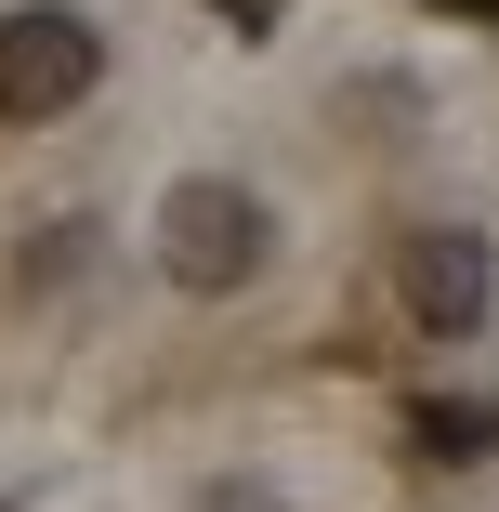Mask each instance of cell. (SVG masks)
<instances>
[{
	"instance_id": "1",
	"label": "cell",
	"mask_w": 499,
	"mask_h": 512,
	"mask_svg": "<svg viewBox=\"0 0 499 512\" xmlns=\"http://www.w3.org/2000/svg\"><path fill=\"white\" fill-rule=\"evenodd\" d=\"M263 250H276V224H263V197H250V184L197 171V184H171V197H158V263H171V289L224 302V289H250V276H263Z\"/></svg>"
},
{
	"instance_id": "2",
	"label": "cell",
	"mask_w": 499,
	"mask_h": 512,
	"mask_svg": "<svg viewBox=\"0 0 499 512\" xmlns=\"http://www.w3.org/2000/svg\"><path fill=\"white\" fill-rule=\"evenodd\" d=\"M92 66H106V40H92L66 0H40V14H0V119H66L79 92H92Z\"/></svg>"
},
{
	"instance_id": "3",
	"label": "cell",
	"mask_w": 499,
	"mask_h": 512,
	"mask_svg": "<svg viewBox=\"0 0 499 512\" xmlns=\"http://www.w3.org/2000/svg\"><path fill=\"white\" fill-rule=\"evenodd\" d=\"M394 289H408V316H421L434 342H473L486 302H499V263H486L473 224H421L408 250H394Z\"/></svg>"
},
{
	"instance_id": "4",
	"label": "cell",
	"mask_w": 499,
	"mask_h": 512,
	"mask_svg": "<svg viewBox=\"0 0 499 512\" xmlns=\"http://www.w3.org/2000/svg\"><path fill=\"white\" fill-rule=\"evenodd\" d=\"M408 447H421L434 473H460V460L499 447V407H473V394H421V407H408Z\"/></svg>"
},
{
	"instance_id": "5",
	"label": "cell",
	"mask_w": 499,
	"mask_h": 512,
	"mask_svg": "<svg viewBox=\"0 0 499 512\" xmlns=\"http://www.w3.org/2000/svg\"><path fill=\"white\" fill-rule=\"evenodd\" d=\"M184 512H276V486H263V473H224V486H197Z\"/></svg>"
},
{
	"instance_id": "6",
	"label": "cell",
	"mask_w": 499,
	"mask_h": 512,
	"mask_svg": "<svg viewBox=\"0 0 499 512\" xmlns=\"http://www.w3.org/2000/svg\"><path fill=\"white\" fill-rule=\"evenodd\" d=\"M460 14H499V0H460Z\"/></svg>"
}]
</instances>
